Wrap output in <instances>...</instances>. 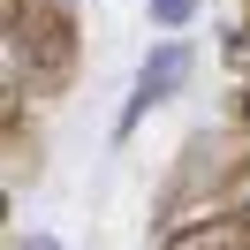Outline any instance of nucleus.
<instances>
[{
  "label": "nucleus",
  "mask_w": 250,
  "mask_h": 250,
  "mask_svg": "<svg viewBox=\"0 0 250 250\" xmlns=\"http://www.w3.org/2000/svg\"><path fill=\"white\" fill-rule=\"evenodd\" d=\"M159 250H250V220L243 212H212L182 235H159Z\"/></svg>",
  "instance_id": "obj_5"
},
{
  "label": "nucleus",
  "mask_w": 250,
  "mask_h": 250,
  "mask_svg": "<svg viewBox=\"0 0 250 250\" xmlns=\"http://www.w3.org/2000/svg\"><path fill=\"white\" fill-rule=\"evenodd\" d=\"M8 83H31L38 99L68 91L83 68V38H76V8L68 0H8Z\"/></svg>",
  "instance_id": "obj_2"
},
{
  "label": "nucleus",
  "mask_w": 250,
  "mask_h": 250,
  "mask_svg": "<svg viewBox=\"0 0 250 250\" xmlns=\"http://www.w3.org/2000/svg\"><path fill=\"white\" fill-rule=\"evenodd\" d=\"M189 68H197V53H189L182 38H159V46L144 53V68H137V91H129V114H122V137H129V129H137L152 106H167V99L182 91V83H189Z\"/></svg>",
  "instance_id": "obj_3"
},
{
  "label": "nucleus",
  "mask_w": 250,
  "mask_h": 250,
  "mask_svg": "<svg viewBox=\"0 0 250 250\" xmlns=\"http://www.w3.org/2000/svg\"><path fill=\"white\" fill-rule=\"evenodd\" d=\"M189 16H197V0H152V23H159V31H182Z\"/></svg>",
  "instance_id": "obj_6"
},
{
  "label": "nucleus",
  "mask_w": 250,
  "mask_h": 250,
  "mask_svg": "<svg viewBox=\"0 0 250 250\" xmlns=\"http://www.w3.org/2000/svg\"><path fill=\"white\" fill-rule=\"evenodd\" d=\"M243 167H250V137L243 129H197L182 144V159H174L159 205H152V235H182L197 220H212L228 205V189L243 182Z\"/></svg>",
  "instance_id": "obj_1"
},
{
  "label": "nucleus",
  "mask_w": 250,
  "mask_h": 250,
  "mask_svg": "<svg viewBox=\"0 0 250 250\" xmlns=\"http://www.w3.org/2000/svg\"><path fill=\"white\" fill-rule=\"evenodd\" d=\"M16 250H68V243H53V235H31V243H16Z\"/></svg>",
  "instance_id": "obj_9"
},
{
  "label": "nucleus",
  "mask_w": 250,
  "mask_h": 250,
  "mask_svg": "<svg viewBox=\"0 0 250 250\" xmlns=\"http://www.w3.org/2000/svg\"><path fill=\"white\" fill-rule=\"evenodd\" d=\"M0 137H8V189L38 182V129L23 122V83H8V106H0Z\"/></svg>",
  "instance_id": "obj_4"
},
{
  "label": "nucleus",
  "mask_w": 250,
  "mask_h": 250,
  "mask_svg": "<svg viewBox=\"0 0 250 250\" xmlns=\"http://www.w3.org/2000/svg\"><path fill=\"white\" fill-rule=\"evenodd\" d=\"M228 68H243V76H250V16H243V31L228 38Z\"/></svg>",
  "instance_id": "obj_7"
},
{
  "label": "nucleus",
  "mask_w": 250,
  "mask_h": 250,
  "mask_svg": "<svg viewBox=\"0 0 250 250\" xmlns=\"http://www.w3.org/2000/svg\"><path fill=\"white\" fill-rule=\"evenodd\" d=\"M220 212H243V220H250V167H243V182L228 189V205H220Z\"/></svg>",
  "instance_id": "obj_8"
}]
</instances>
